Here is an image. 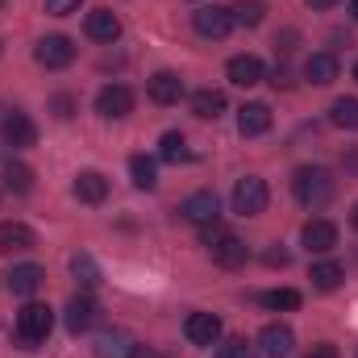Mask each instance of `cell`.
Instances as JSON below:
<instances>
[{"label": "cell", "instance_id": "1", "mask_svg": "<svg viewBox=\"0 0 358 358\" xmlns=\"http://www.w3.org/2000/svg\"><path fill=\"white\" fill-rule=\"evenodd\" d=\"M334 176L325 171V167H300L296 176H292V196L304 204V208H325L329 200H334Z\"/></svg>", "mask_w": 358, "mask_h": 358}, {"label": "cell", "instance_id": "2", "mask_svg": "<svg viewBox=\"0 0 358 358\" xmlns=\"http://www.w3.org/2000/svg\"><path fill=\"white\" fill-rule=\"evenodd\" d=\"M50 329H55V313H50L46 304H25V308L17 313V342H21L25 350H38V346L50 338Z\"/></svg>", "mask_w": 358, "mask_h": 358}, {"label": "cell", "instance_id": "3", "mask_svg": "<svg viewBox=\"0 0 358 358\" xmlns=\"http://www.w3.org/2000/svg\"><path fill=\"white\" fill-rule=\"evenodd\" d=\"M267 200H271V192L259 176H246L234 183V213L238 217H259L267 208Z\"/></svg>", "mask_w": 358, "mask_h": 358}, {"label": "cell", "instance_id": "4", "mask_svg": "<svg viewBox=\"0 0 358 358\" xmlns=\"http://www.w3.org/2000/svg\"><path fill=\"white\" fill-rule=\"evenodd\" d=\"M192 25H196V34H200V38L221 42V38H229V29H234V8L204 4V8H196V13H192Z\"/></svg>", "mask_w": 358, "mask_h": 358}, {"label": "cell", "instance_id": "5", "mask_svg": "<svg viewBox=\"0 0 358 358\" xmlns=\"http://www.w3.org/2000/svg\"><path fill=\"white\" fill-rule=\"evenodd\" d=\"M34 59H38L46 71H63V67H71V63H76V42H71V38H63V34H50V38H42V42H38Z\"/></svg>", "mask_w": 358, "mask_h": 358}, {"label": "cell", "instance_id": "6", "mask_svg": "<svg viewBox=\"0 0 358 358\" xmlns=\"http://www.w3.org/2000/svg\"><path fill=\"white\" fill-rule=\"evenodd\" d=\"M179 217L183 221H192V225H217V217H221V200H217V192H192L183 204H179Z\"/></svg>", "mask_w": 358, "mask_h": 358}, {"label": "cell", "instance_id": "7", "mask_svg": "<svg viewBox=\"0 0 358 358\" xmlns=\"http://www.w3.org/2000/svg\"><path fill=\"white\" fill-rule=\"evenodd\" d=\"M0 134H4V142L17 146V150H25V146L38 142V125H34L29 113H21V108H8V113L0 117Z\"/></svg>", "mask_w": 358, "mask_h": 358}, {"label": "cell", "instance_id": "8", "mask_svg": "<svg viewBox=\"0 0 358 358\" xmlns=\"http://www.w3.org/2000/svg\"><path fill=\"white\" fill-rule=\"evenodd\" d=\"M204 246H208L213 263H217V267H225V271L242 267V263H246V255H250V250H246V242H242V238H234V234H225V229H221L213 242H204Z\"/></svg>", "mask_w": 358, "mask_h": 358}, {"label": "cell", "instance_id": "9", "mask_svg": "<svg viewBox=\"0 0 358 358\" xmlns=\"http://www.w3.org/2000/svg\"><path fill=\"white\" fill-rule=\"evenodd\" d=\"M96 113L108 117V121L129 117V113H134V92L125 88V84H108V88H100V96H96Z\"/></svg>", "mask_w": 358, "mask_h": 358}, {"label": "cell", "instance_id": "10", "mask_svg": "<svg viewBox=\"0 0 358 358\" xmlns=\"http://www.w3.org/2000/svg\"><path fill=\"white\" fill-rule=\"evenodd\" d=\"M338 71H342V63H338L334 50H317V55L304 59V80H308L313 88H329V84L338 80Z\"/></svg>", "mask_w": 358, "mask_h": 358}, {"label": "cell", "instance_id": "11", "mask_svg": "<svg viewBox=\"0 0 358 358\" xmlns=\"http://www.w3.org/2000/svg\"><path fill=\"white\" fill-rule=\"evenodd\" d=\"M92 350H96V358H134L138 355V342L125 329H100Z\"/></svg>", "mask_w": 358, "mask_h": 358}, {"label": "cell", "instance_id": "12", "mask_svg": "<svg viewBox=\"0 0 358 358\" xmlns=\"http://www.w3.org/2000/svg\"><path fill=\"white\" fill-rule=\"evenodd\" d=\"M183 334H187L192 346H217V342H221V317H213V313H192V317L183 321Z\"/></svg>", "mask_w": 358, "mask_h": 358}, {"label": "cell", "instance_id": "13", "mask_svg": "<svg viewBox=\"0 0 358 358\" xmlns=\"http://www.w3.org/2000/svg\"><path fill=\"white\" fill-rule=\"evenodd\" d=\"M292 350H296V334H292L287 325L275 321V325H267V329L259 334V355L263 358H287Z\"/></svg>", "mask_w": 358, "mask_h": 358}, {"label": "cell", "instance_id": "14", "mask_svg": "<svg viewBox=\"0 0 358 358\" xmlns=\"http://www.w3.org/2000/svg\"><path fill=\"white\" fill-rule=\"evenodd\" d=\"M96 317H100V308H96V300L92 296H71L67 300V313H63V321H67V329L80 338V334H88L92 325H96Z\"/></svg>", "mask_w": 358, "mask_h": 358}, {"label": "cell", "instance_id": "15", "mask_svg": "<svg viewBox=\"0 0 358 358\" xmlns=\"http://www.w3.org/2000/svg\"><path fill=\"white\" fill-rule=\"evenodd\" d=\"M84 29H88L92 42H117L121 38V17L113 8H92L84 17Z\"/></svg>", "mask_w": 358, "mask_h": 358}, {"label": "cell", "instance_id": "16", "mask_svg": "<svg viewBox=\"0 0 358 358\" xmlns=\"http://www.w3.org/2000/svg\"><path fill=\"white\" fill-rule=\"evenodd\" d=\"M225 76L238 88H255V84H263V59L259 55H234L229 67H225Z\"/></svg>", "mask_w": 358, "mask_h": 358}, {"label": "cell", "instance_id": "17", "mask_svg": "<svg viewBox=\"0 0 358 358\" xmlns=\"http://www.w3.org/2000/svg\"><path fill=\"white\" fill-rule=\"evenodd\" d=\"M300 242L308 246V255H329L338 246V225L334 221H308L304 234H300Z\"/></svg>", "mask_w": 358, "mask_h": 358}, {"label": "cell", "instance_id": "18", "mask_svg": "<svg viewBox=\"0 0 358 358\" xmlns=\"http://www.w3.org/2000/svg\"><path fill=\"white\" fill-rule=\"evenodd\" d=\"M146 92H150L155 104H179L183 100V80H179L176 71H155L146 80Z\"/></svg>", "mask_w": 358, "mask_h": 358}, {"label": "cell", "instance_id": "19", "mask_svg": "<svg viewBox=\"0 0 358 358\" xmlns=\"http://www.w3.org/2000/svg\"><path fill=\"white\" fill-rule=\"evenodd\" d=\"M267 129H271V108L267 104L255 100V104H242V108H238V134H242V138H263Z\"/></svg>", "mask_w": 358, "mask_h": 358}, {"label": "cell", "instance_id": "20", "mask_svg": "<svg viewBox=\"0 0 358 358\" xmlns=\"http://www.w3.org/2000/svg\"><path fill=\"white\" fill-rule=\"evenodd\" d=\"M42 279H46V271L34 267V263H21V267H13L4 275V283H8L13 296H34V292L42 287Z\"/></svg>", "mask_w": 358, "mask_h": 358}, {"label": "cell", "instance_id": "21", "mask_svg": "<svg viewBox=\"0 0 358 358\" xmlns=\"http://www.w3.org/2000/svg\"><path fill=\"white\" fill-rule=\"evenodd\" d=\"M34 229L29 225H21V221H4L0 225V250L4 255H17V250H34Z\"/></svg>", "mask_w": 358, "mask_h": 358}, {"label": "cell", "instance_id": "22", "mask_svg": "<svg viewBox=\"0 0 358 358\" xmlns=\"http://www.w3.org/2000/svg\"><path fill=\"white\" fill-rule=\"evenodd\" d=\"M192 113H196L200 121H217V117L225 113V92H217V88L192 92Z\"/></svg>", "mask_w": 358, "mask_h": 358}, {"label": "cell", "instance_id": "23", "mask_svg": "<svg viewBox=\"0 0 358 358\" xmlns=\"http://www.w3.org/2000/svg\"><path fill=\"white\" fill-rule=\"evenodd\" d=\"M76 196H80L84 204H100V200L108 196V179L100 176V171H80V176H76Z\"/></svg>", "mask_w": 358, "mask_h": 358}, {"label": "cell", "instance_id": "24", "mask_svg": "<svg viewBox=\"0 0 358 358\" xmlns=\"http://www.w3.org/2000/svg\"><path fill=\"white\" fill-rule=\"evenodd\" d=\"M129 176H134V187L155 192V187H159V163H155L150 155H134V159H129Z\"/></svg>", "mask_w": 358, "mask_h": 358}, {"label": "cell", "instance_id": "25", "mask_svg": "<svg viewBox=\"0 0 358 358\" xmlns=\"http://www.w3.org/2000/svg\"><path fill=\"white\" fill-rule=\"evenodd\" d=\"M308 279H313V287H317V292H334V287L346 279V271L338 267V263H329V259H325V263H313Z\"/></svg>", "mask_w": 358, "mask_h": 358}, {"label": "cell", "instance_id": "26", "mask_svg": "<svg viewBox=\"0 0 358 358\" xmlns=\"http://www.w3.org/2000/svg\"><path fill=\"white\" fill-rule=\"evenodd\" d=\"M159 159H163V163H187V159H192L187 138L176 134V129H171V134H163V142H159Z\"/></svg>", "mask_w": 358, "mask_h": 358}, {"label": "cell", "instance_id": "27", "mask_svg": "<svg viewBox=\"0 0 358 358\" xmlns=\"http://www.w3.org/2000/svg\"><path fill=\"white\" fill-rule=\"evenodd\" d=\"M329 121H334L338 129H358V100H355V96H342V100H334V108H329Z\"/></svg>", "mask_w": 358, "mask_h": 358}, {"label": "cell", "instance_id": "28", "mask_svg": "<svg viewBox=\"0 0 358 358\" xmlns=\"http://www.w3.org/2000/svg\"><path fill=\"white\" fill-rule=\"evenodd\" d=\"M4 187L17 192V196H25V192L34 187V171H29L25 163H8V167H4Z\"/></svg>", "mask_w": 358, "mask_h": 358}, {"label": "cell", "instance_id": "29", "mask_svg": "<svg viewBox=\"0 0 358 358\" xmlns=\"http://www.w3.org/2000/svg\"><path fill=\"white\" fill-rule=\"evenodd\" d=\"M263 304L275 308V313H292V308H300V292L296 287H275V292L263 296Z\"/></svg>", "mask_w": 358, "mask_h": 358}, {"label": "cell", "instance_id": "30", "mask_svg": "<svg viewBox=\"0 0 358 358\" xmlns=\"http://www.w3.org/2000/svg\"><path fill=\"white\" fill-rule=\"evenodd\" d=\"M263 13H267L263 0H238V4H234V25H259Z\"/></svg>", "mask_w": 358, "mask_h": 358}, {"label": "cell", "instance_id": "31", "mask_svg": "<svg viewBox=\"0 0 358 358\" xmlns=\"http://www.w3.org/2000/svg\"><path fill=\"white\" fill-rule=\"evenodd\" d=\"M71 275H76L84 287H96V283H100V267H96L92 255H76V259H71Z\"/></svg>", "mask_w": 358, "mask_h": 358}, {"label": "cell", "instance_id": "32", "mask_svg": "<svg viewBox=\"0 0 358 358\" xmlns=\"http://www.w3.org/2000/svg\"><path fill=\"white\" fill-rule=\"evenodd\" d=\"M213 358H255V346H246L242 338H234V342H221Z\"/></svg>", "mask_w": 358, "mask_h": 358}, {"label": "cell", "instance_id": "33", "mask_svg": "<svg viewBox=\"0 0 358 358\" xmlns=\"http://www.w3.org/2000/svg\"><path fill=\"white\" fill-rule=\"evenodd\" d=\"M84 0H46V13H55V17H67V13H76Z\"/></svg>", "mask_w": 358, "mask_h": 358}, {"label": "cell", "instance_id": "34", "mask_svg": "<svg viewBox=\"0 0 358 358\" xmlns=\"http://www.w3.org/2000/svg\"><path fill=\"white\" fill-rule=\"evenodd\" d=\"M304 358H338V346H329V342H321V346H313Z\"/></svg>", "mask_w": 358, "mask_h": 358}, {"label": "cell", "instance_id": "35", "mask_svg": "<svg viewBox=\"0 0 358 358\" xmlns=\"http://www.w3.org/2000/svg\"><path fill=\"white\" fill-rule=\"evenodd\" d=\"M267 263L271 267H287V250H267Z\"/></svg>", "mask_w": 358, "mask_h": 358}, {"label": "cell", "instance_id": "36", "mask_svg": "<svg viewBox=\"0 0 358 358\" xmlns=\"http://www.w3.org/2000/svg\"><path fill=\"white\" fill-rule=\"evenodd\" d=\"M55 108H59V117H71V100H67V96H59Z\"/></svg>", "mask_w": 358, "mask_h": 358}, {"label": "cell", "instance_id": "37", "mask_svg": "<svg viewBox=\"0 0 358 358\" xmlns=\"http://www.w3.org/2000/svg\"><path fill=\"white\" fill-rule=\"evenodd\" d=\"M304 4H308V8H334L338 0H304Z\"/></svg>", "mask_w": 358, "mask_h": 358}, {"label": "cell", "instance_id": "38", "mask_svg": "<svg viewBox=\"0 0 358 358\" xmlns=\"http://www.w3.org/2000/svg\"><path fill=\"white\" fill-rule=\"evenodd\" d=\"M134 358H159V355H150V350H142V346H138V355Z\"/></svg>", "mask_w": 358, "mask_h": 358}, {"label": "cell", "instance_id": "39", "mask_svg": "<svg viewBox=\"0 0 358 358\" xmlns=\"http://www.w3.org/2000/svg\"><path fill=\"white\" fill-rule=\"evenodd\" d=\"M350 17L358 21V0H350Z\"/></svg>", "mask_w": 358, "mask_h": 358}, {"label": "cell", "instance_id": "40", "mask_svg": "<svg viewBox=\"0 0 358 358\" xmlns=\"http://www.w3.org/2000/svg\"><path fill=\"white\" fill-rule=\"evenodd\" d=\"M350 225H355V229H358V204H355V213H350Z\"/></svg>", "mask_w": 358, "mask_h": 358}, {"label": "cell", "instance_id": "41", "mask_svg": "<svg viewBox=\"0 0 358 358\" xmlns=\"http://www.w3.org/2000/svg\"><path fill=\"white\" fill-rule=\"evenodd\" d=\"M355 80H358V63H355Z\"/></svg>", "mask_w": 358, "mask_h": 358}, {"label": "cell", "instance_id": "42", "mask_svg": "<svg viewBox=\"0 0 358 358\" xmlns=\"http://www.w3.org/2000/svg\"><path fill=\"white\" fill-rule=\"evenodd\" d=\"M0 4H4V0H0Z\"/></svg>", "mask_w": 358, "mask_h": 358}]
</instances>
